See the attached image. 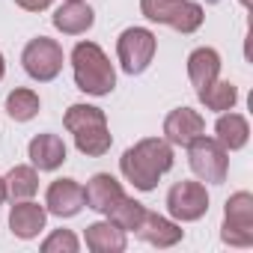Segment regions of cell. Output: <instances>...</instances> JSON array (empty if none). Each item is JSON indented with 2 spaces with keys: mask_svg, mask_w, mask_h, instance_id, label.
<instances>
[{
  "mask_svg": "<svg viewBox=\"0 0 253 253\" xmlns=\"http://www.w3.org/2000/svg\"><path fill=\"white\" fill-rule=\"evenodd\" d=\"M170 167H173V146L164 137H143L119 158L122 176L137 191H152Z\"/></svg>",
  "mask_w": 253,
  "mask_h": 253,
  "instance_id": "1",
  "label": "cell"
},
{
  "mask_svg": "<svg viewBox=\"0 0 253 253\" xmlns=\"http://www.w3.org/2000/svg\"><path fill=\"white\" fill-rule=\"evenodd\" d=\"M75 84L86 95H110L116 86V69L95 42H78L72 51Z\"/></svg>",
  "mask_w": 253,
  "mask_h": 253,
  "instance_id": "2",
  "label": "cell"
},
{
  "mask_svg": "<svg viewBox=\"0 0 253 253\" xmlns=\"http://www.w3.org/2000/svg\"><path fill=\"white\" fill-rule=\"evenodd\" d=\"M66 128L75 134V146L81 155H89V158H98L110 149L113 137L107 131V116L101 107H92V104H72L66 110Z\"/></svg>",
  "mask_w": 253,
  "mask_h": 253,
  "instance_id": "3",
  "label": "cell"
},
{
  "mask_svg": "<svg viewBox=\"0 0 253 253\" xmlns=\"http://www.w3.org/2000/svg\"><path fill=\"white\" fill-rule=\"evenodd\" d=\"M140 12L155 21V24H167L179 33H194L200 30L206 12L194 0H140Z\"/></svg>",
  "mask_w": 253,
  "mask_h": 253,
  "instance_id": "4",
  "label": "cell"
},
{
  "mask_svg": "<svg viewBox=\"0 0 253 253\" xmlns=\"http://www.w3.org/2000/svg\"><path fill=\"white\" fill-rule=\"evenodd\" d=\"M155 48H158V39L146 27H128V30H122L119 39H116V57H119L122 69L128 75L146 72L152 57H155Z\"/></svg>",
  "mask_w": 253,
  "mask_h": 253,
  "instance_id": "5",
  "label": "cell"
},
{
  "mask_svg": "<svg viewBox=\"0 0 253 253\" xmlns=\"http://www.w3.org/2000/svg\"><path fill=\"white\" fill-rule=\"evenodd\" d=\"M188 158H191V170H194L203 182H211V185L226 182L229 158H226V149L220 146L217 137L200 134V137L188 146Z\"/></svg>",
  "mask_w": 253,
  "mask_h": 253,
  "instance_id": "6",
  "label": "cell"
},
{
  "mask_svg": "<svg viewBox=\"0 0 253 253\" xmlns=\"http://www.w3.org/2000/svg\"><path fill=\"white\" fill-rule=\"evenodd\" d=\"M220 238L232 247H250L253 244V197L247 191H238L226 200Z\"/></svg>",
  "mask_w": 253,
  "mask_h": 253,
  "instance_id": "7",
  "label": "cell"
},
{
  "mask_svg": "<svg viewBox=\"0 0 253 253\" xmlns=\"http://www.w3.org/2000/svg\"><path fill=\"white\" fill-rule=\"evenodd\" d=\"M21 63H24V72L39 81V84H48L54 81L60 72H63V48L48 39V36H39V39H30L24 45V54H21Z\"/></svg>",
  "mask_w": 253,
  "mask_h": 253,
  "instance_id": "8",
  "label": "cell"
},
{
  "mask_svg": "<svg viewBox=\"0 0 253 253\" xmlns=\"http://www.w3.org/2000/svg\"><path fill=\"white\" fill-rule=\"evenodd\" d=\"M167 209L176 220L191 223L209 211V191L200 182H176L167 191Z\"/></svg>",
  "mask_w": 253,
  "mask_h": 253,
  "instance_id": "9",
  "label": "cell"
},
{
  "mask_svg": "<svg viewBox=\"0 0 253 253\" xmlns=\"http://www.w3.org/2000/svg\"><path fill=\"white\" fill-rule=\"evenodd\" d=\"M203 131H206V122H203V116H200L197 110H191V107H176V110H170L167 119H164V140L173 143V146H185V149H188Z\"/></svg>",
  "mask_w": 253,
  "mask_h": 253,
  "instance_id": "10",
  "label": "cell"
},
{
  "mask_svg": "<svg viewBox=\"0 0 253 253\" xmlns=\"http://www.w3.org/2000/svg\"><path fill=\"white\" fill-rule=\"evenodd\" d=\"M45 206L51 214L57 217H75L86 203H84V188L75 182V179H57L51 182L48 188V197H45Z\"/></svg>",
  "mask_w": 253,
  "mask_h": 253,
  "instance_id": "11",
  "label": "cell"
},
{
  "mask_svg": "<svg viewBox=\"0 0 253 253\" xmlns=\"http://www.w3.org/2000/svg\"><path fill=\"white\" fill-rule=\"evenodd\" d=\"M122 197H125V191H122V185H119L110 173H95V176L86 182V188H84V203H86L89 209L101 211V214H107Z\"/></svg>",
  "mask_w": 253,
  "mask_h": 253,
  "instance_id": "12",
  "label": "cell"
},
{
  "mask_svg": "<svg viewBox=\"0 0 253 253\" xmlns=\"http://www.w3.org/2000/svg\"><path fill=\"white\" fill-rule=\"evenodd\" d=\"M45 220H48V209H42L39 203H30V200H18L9 211V229L12 235L18 238H36L42 229H45Z\"/></svg>",
  "mask_w": 253,
  "mask_h": 253,
  "instance_id": "13",
  "label": "cell"
},
{
  "mask_svg": "<svg viewBox=\"0 0 253 253\" xmlns=\"http://www.w3.org/2000/svg\"><path fill=\"white\" fill-rule=\"evenodd\" d=\"M54 27L66 36H81L86 33L92 24H95V12L84 3V0H78V3H72V0H66V3L54 12Z\"/></svg>",
  "mask_w": 253,
  "mask_h": 253,
  "instance_id": "14",
  "label": "cell"
},
{
  "mask_svg": "<svg viewBox=\"0 0 253 253\" xmlns=\"http://www.w3.org/2000/svg\"><path fill=\"white\" fill-rule=\"evenodd\" d=\"M27 155L36 170H57L66 164V143L57 134H36L27 146Z\"/></svg>",
  "mask_w": 253,
  "mask_h": 253,
  "instance_id": "15",
  "label": "cell"
},
{
  "mask_svg": "<svg viewBox=\"0 0 253 253\" xmlns=\"http://www.w3.org/2000/svg\"><path fill=\"white\" fill-rule=\"evenodd\" d=\"M217 75H220V54L214 48H197V51H191V57H188V78L197 86V92L206 89L209 84H214Z\"/></svg>",
  "mask_w": 253,
  "mask_h": 253,
  "instance_id": "16",
  "label": "cell"
},
{
  "mask_svg": "<svg viewBox=\"0 0 253 253\" xmlns=\"http://www.w3.org/2000/svg\"><path fill=\"white\" fill-rule=\"evenodd\" d=\"M137 235H140L143 241L155 244V247H173V244L182 241L179 223H173V220H167V217H161V214H155V211H146V217H143Z\"/></svg>",
  "mask_w": 253,
  "mask_h": 253,
  "instance_id": "17",
  "label": "cell"
},
{
  "mask_svg": "<svg viewBox=\"0 0 253 253\" xmlns=\"http://www.w3.org/2000/svg\"><path fill=\"white\" fill-rule=\"evenodd\" d=\"M86 247L92 253H119L125 250V232L113 220H98L86 226Z\"/></svg>",
  "mask_w": 253,
  "mask_h": 253,
  "instance_id": "18",
  "label": "cell"
},
{
  "mask_svg": "<svg viewBox=\"0 0 253 253\" xmlns=\"http://www.w3.org/2000/svg\"><path fill=\"white\" fill-rule=\"evenodd\" d=\"M214 131H217V140L226 152H235V149H244L247 146V137H250V125L241 113H223L217 122H214Z\"/></svg>",
  "mask_w": 253,
  "mask_h": 253,
  "instance_id": "19",
  "label": "cell"
},
{
  "mask_svg": "<svg viewBox=\"0 0 253 253\" xmlns=\"http://www.w3.org/2000/svg\"><path fill=\"white\" fill-rule=\"evenodd\" d=\"M6 200L18 203V200H30L36 191H39V176H36V167H12L6 173Z\"/></svg>",
  "mask_w": 253,
  "mask_h": 253,
  "instance_id": "20",
  "label": "cell"
},
{
  "mask_svg": "<svg viewBox=\"0 0 253 253\" xmlns=\"http://www.w3.org/2000/svg\"><path fill=\"white\" fill-rule=\"evenodd\" d=\"M143 217H146V206L137 203V200H131V197H122V200L107 211V220H113L122 232H137L140 223H143Z\"/></svg>",
  "mask_w": 253,
  "mask_h": 253,
  "instance_id": "21",
  "label": "cell"
},
{
  "mask_svg": "<svg viewBox=\"0 0 253 253\" xmlns=\"http://www.w3.org/2000/svg\"><path fill=\"white\" fill-rule=\"evenodd\" d=\"M197 95H200V101H203L209 110H232L235 101H238V89H235V84H229V81H214V84H209L206 89H200Z\"/></svg>",
  "mask_w": 253,
  "mask_h": 253,
  "instance_id": "22",
  "label": "cell"
},
{
  "mask_svg": "<svg viewBox=\"0 0 253 253\" xmlns=\"http://www.w3.org/2000/svg\"><path fill=\"white\" fill-rule=\"evenodd\" d=\"M6 110L15 122H30L39 113V95L33 89H15L6 98Z\"/></svg>",
  "mask_w": 253,
  "mask_h": 253,
  "instance_id": "23",
  "label": "cell"
},
{
  "mask_svg": "<svg viewBox=\"0 0 253 253\" xmlns=\"http://www.w3.org/2000/svg\"><path fill=\"white\" fill-rule=\"evenodd\" d=\"M81 241L72 229H57L42 241V253H78Z\"/></svg>",
  "mask_w": 253,
  "mask_h": 253,
  "instance_id": "24",
  "label": "cell"
},
{
  "mask_svg": "<svg viewBox=\"0 0 253 253\" xmlns=\"http://www.w3.org/2000/svg\"><path fill=\"white\" fill-rule=\"evenodd\" d=\"M15 3L21 9H27V12H42V9H48L54 3V0H15Z\"/></svg>",
  "mask_w": 253,
  "mask_h": 253,
  "instance_id": "25",
  "label": "cell"
},
{
  "mask_svg": "<svg viewBox=\"0 0 253 253\" xmlns=\"http://www.w3.org/2000/svg\"><path fill=\"white\" fill-rule=\"evenodd\" d=\"M3 200H6V182L0 179V206H3Z\"/></svg>",
  "mask_w": 253,
  "mask_h": 253,
  "instance_id": "26",
  "label": "cell"
},
{
  "mask_svg": "<svg viewBox=\"0 0 253 253\" xmlns=\"http://www.w3.org/2000/svg\"><path fill=\"white\" fill-rule=\"evenodd\" d=\"M3 75H6V63H3V54H0V81H3Z\"/></svg>",
  "mask_w": 253,
  "mask_h": 253,
  "instance_id": "27",
  "label": "cell"
},
{
  "mask_svg": "<svg viewBox=\"0 0 253 253\" xmlns=\"http://www.w3.org/2000/svg\"><path fill=\"white\" fill-rule=\"evenodd\" d=\"M241 6H250V0H241Z\"/></svg>",
  "mask_w": 253,
  "mask_h": 253,
  "instance_id": "28",
  "label": "cell"
},
{
  "mask_svg": "<svg viewBox=\"0 0 253 253\" xmlns=\"http://www.w3.org/2000/svg\"><path fill=\"white\" fill-rule=\"evenodd\" d=\"M72 3H78V0H72Z\"/></svg>",
  "mask_w": 253,
  "mask_h": 253,
  "instance_id": "29",
  "label": "cell"
}]
</instances>
